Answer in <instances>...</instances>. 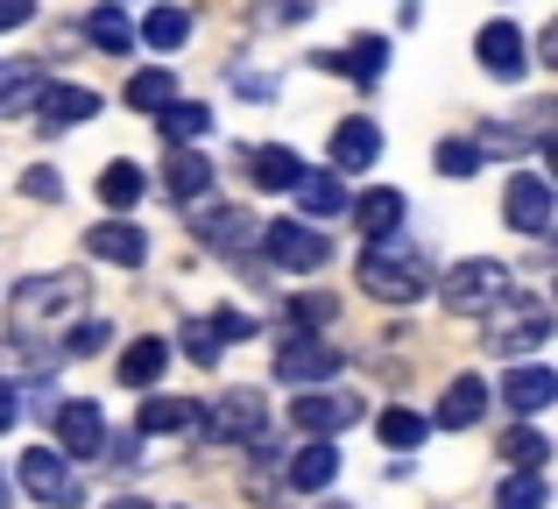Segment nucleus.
I'll use <instances>...</instances> for the list:
<instances>
[{
  "label": "nucleus",
  "mask_w": 558,
  "mask_h": 509,
  "mask_svg": "<svg viewBox=\"0 0 558 509\" xmlns=\"http://www.w3.org/2000/svg\"><path fill=\"white\" fill-rule=\"evenodd\" d=\"M85 312V276L78 269H50V276H28L14 283V304H8V326L14 340H36V332H57Z\"/></svg>",
  "instance_id": "nucleus-1"
},
{
  "label": "nucleus",
  "mask_w": 558,
  "mask_h": 509,
  "mask_svg": "<svg viewBox=\"0 0 558 509\" xmlns=\"http://www.w3.org/2000/svg\"><path fill=\"white\" fill-rule=\"evenodd\" d=\"M361 283H368V298H389V304H417L424 290H432V269H424V255L403 241V227L396 234H375L368 255H361Z\"/></svg>",
  "instance_id": "nucleus-2"
},
{
  "label": "nucleus",
  "mask_w": 558,
  "mask_h": 509,
  "mask_svg": "<svg viewBox=\"0 0 558 509\" xmlns=\"http://www.w3.org/2000/svg\"><path fill=\"white\" fill-rule=\"evenodd\" d=\"M481 318H488V347L495 354H531V347L551 340V312L537 298H523V290H502Z\"/></svg>",
  "instance_id": "nucleus-3"
},
{
  "label": "nucleus",
  "mask_w": 558,
  "mask_h": 509,
  "mask_svg": "<svg viewBox=\"0 0 558 509\" xmlns=\"http://www.w3.org/2000/svg\"><path fill=\"white\" fill-rule=\"evenodd\" d=\"M502 290H517V276L502 269V262H488V255H474V262H452L446 269V312H460V318H481Z\"/></svg>",
  "instance_id": "nucleus-4"
},
{
  "label": "nucleus",
  "mask_w": 558,
  "mask_h": 509,
  "mask_svg": "<svg viewBox=\"0 0 558 509\" xmlns=\"http://www.w3.org/2000/svg\"><path fill=\"white\" fill-rule=\"evenodd\" d=\"M255 249L276 262V269H326L332 262V234H318V227H298V220H276L255 234Z\"/></svg>",
  "instance_id": "nucleus-5"
},
{
  "label": "nucleus",
  "mask_w": 558,
  "mask_h": 509,
  "mask_svg": "<svg viewBox=\"0 0 558 509\" xmlns=\"http://www.w3.org/2000/svg\"><path fill=\"white\" fill-rule=\"evenodd\" d=\"M276 375H283V383H332V375H340V347L318 340L312 326H298V332L276 340Z\"/></svg>",
  "instance_id": "nucleus-6"
},
{
  "label": "nucleus",
  "mask_w": 558,
  "mask_h": 509,
  "mask_svg": "<svg viewBox=\"0 0 558 509\" xmlns=\"http://www.w3.org/2000/svg\"><path fill=\"white\" fill-rule=\"evenodd\" d=\"M191 425H205V439H262V425H269V403L255 397V389H227V397H213Z\"/></svg>",
  "instance_id": "nucleus-7"
},
{
  "label": "nucleus",
  "mask_w": 558,
  "mask_h": 509,
  "mask_svg": "<svg viewBox=\"0 0 558 509\" xmlns=\"http://www.w3.org/2000/svg\"><path fill=\"white\" fill-rule=\"evenodd\" d=\"M22 488H28V496H36L43 509H71V502H78V474H71L64 468V453H50V446H36V453H22Z\"/></svg>",
  "instance_id": "nucleus-8"
},
{
  "label": "nucleus",
  "mask_w": 558,
  "mask_h": 509,
  "mask_svg": "<svg viewBox=\"0 0 558 509\" xmlns=\"http://www.w3.org/2000/svg\"><path fill=\"white\" fill-rule=\"evenodd\" d=\"M99 439H107V411L85 397L57 403V446H64V460H99Z\"/></svg>",
  "instance_id": "nucleus-9"
},
{
  "label": "nucleus",
  "mask_w": 558,
  "mask_h": 509,
  "mask_svg": "<svg viewBox=\"0 0 558 509\" xmlns=\"http://www.w3.org/2000/svg\"><path fill=\"white\" fill-rule=\"evenodd\" d=\"M290 417H298L312 439H340V432L361 417V397H340L332 383H318V397H298V403H290Z\"/></svg>",
  "instance_id": "nucleus-10"
},
{
  "label": "nucleus",
  "mask_w": 558,
  "mask_h": 509,
  "mask_svg": "<svg viewBox=\"0 0 558 509\" xmlns=\"http://www.w3.org/2000/svg\"><path fill=\"white\" fill-rule=\"evenodd\" d=\"M509 227H517V234H551V184L537 178V170H517V178H509Z\"/></svg>",
  "instance_id": "nucleus-11"
},
{
  "label": "nucleus",
  "mask_w": 558,
  "mask_h": 509,
  "mask_svg": "<svg viewBox=\"0 0 558 509\" xmlns=\"http://www.w3.org/2000/svg\"><path fill=\"white\" fill-rule=\"evenodd\" d=\"M474 57H481V71H495V78H523V64H531V57H523V28L517 22H488L474 36Z\"/></svg>",
  "instance_id": "nucleus-12"
},
{
  "label": "nucleus",
  "mask_w": 558,
  "mask_h": 509,
  "mask_svg": "<svg viewBox=\"0 0 558 509\" xmlns=\"http://www.w3.org/2000/svg\"><path fill=\"white\" fill-rule=\"evenodd\" d=\"M85 249H93L99 262H113V269H142V262H149V234L128 227V220H107V227L85 234Z\"/></svg>",
  "instance_id": "nucleus-13"
},
{
  "label": "nucleus",
  "mask_w": 558,
  "mask_h": 509,
  "mask_svg": "<svg viewBox=\"0 0 558 509\" xmlns=\"http://www.w3.org/2000/svg\"><path fill=\"white\" fill-rule=\"evenodd\" d=\"M481 411H488V383H481V375H452V389L438 397L432 425L438 432H466V425H481Z\"/></svg>",
  "instance_id": "nucleus-14"
},
{
  "label": "nucleus",
  "mask_w": 558,
  "mask_h": 509,
  "mask_svg": "<svg viewBox=\"0 0 558 509\" xmlns=\"http://www.w3.org/2000/svg\"><path fill=\"white\" fill-rule=\"evenodd\" d=\"M36 113H43V128H78V121H93V113H99V93H85V85H50V78H43Z\"/></svg>",
  "instance_id": "nucleus-15"
},
{
  "label": "nucleus",
  "mask_w": 558,
  "mask_h": 509,
  "mask_svg": "<svg viewBox=\"0 0 558 509\" xmlns=\"http://www.w3.org/2000/svg\"><path fill=\"white\" fill-rule=\"evenodd\" d=\"M375 149H381V128L368 113H347V121L332 128V170H368Z\"/></svg>",
  "instance_id": "nucleus-16"
},
{
  "label": "nucleus",
  "mask_w": 558,
  "mask_h": 509,
  "mask_svg": "<svg viewBox=\"0 0 558 509\" xmlns=\"http://www.w3.org/2000/svg\"><path fill=\"white\" fill-rule=\"evenodd\" d=\"M502 403H509V411H523V417L551 411V403H558V375L551 368H509L502 375Z\"/></svg>",
  "instance_id": "nucleus-17"
},
{
  "label": "nucleus",
  "mask_w": 558,
  "mask_h": 509,
  "mask_svg": "<svg viewBox=\"0 0 558 509\" xmlns=\"http://www.w3.org/2000/svg\"><path fill=\"white\" fill-rule=\"evenodd\" d=\"M312 64H318V71H347V78L375 85V78H381V64H389V43H381V36H361L354 50H318Z\"/></svg>",
  "instance_id": "nucleus-18"
},
{
  "label": "nucleus",
  "mask_w": 558,
  "mask_h": 509,
  "mask_svg": "<svg viewBox=\"0 0 558 509\" xmlns=\"http://www.w3.org/2000/svg\"><path fill=\"white\" fill-rule=\"evenodd\" d=\"M255 234H262V227L247 220V213H233V206H219V213H198V241H205V249H219V255H241V249H255Z\"/></svg>",
  "instance_id": "nucleus-19"
},
{
  "label": "nucleus",
  "mask_w": 558,
  "mask_h": 509,
  "mask_svg": "<svg viewBox=\"0 0 558 509\" xmlns=\"http://www.w3.org/2000/svg\"><path fill=\"white\" fill-rule=\"evenodd\" d=\"M332 474H340V446H332V439L298 446V460H290V488H298V496H318V488H332Z\"/></svg>",
  "instance_id": "nucleus-20"
},
{
  "label": "nucleus",
  "mask_w": 558,
  "mask_h": 509,
  "mask_svg": "<svg viewBox=\"0 0 558 509\" xmlns=\"http://www.w3.org/2000/svg\"><path fill=\"white\" fill-rule=\"evenodd\" d=\"M290 192L304 198V213H312V220H332V213H347L340 170H298V184H290Z\"/></svg>",
  "instance_id": "nucleus-21"
},
{
  "label": "nucleus",
  "mask_w": 558,
  "mask_h": 509,
  "mask_svg": "<svg viewBox=\"0 0 558 509\" xmlns=\"http://www.w3.org/2000/svg\"><path fill=\"white\" fill-rule=\"evenodd\" d=\"M347 206H354V220L368 227V241H375V234H396V227H403V192H396V184H375V192L347 198Z\"/></svg>",
  "instance_id": "nucleus-22"
},
{
  "label": "nucleus",
  "mask_w": 558,
  "mask_h": 509,
  "mask_svg": "<svg viewBox=\"0 0 558 509\" xmlns=\"http://www.w3.org/2000/svg\"><path fill=\"white\" fill-rule=\"evenodd\" d=\"M163 184L178 198H205V192H213V163H205L198 149H170L163 156Z\"/></svg>",
  "instance_id": "nucleus-23"
},
{
  "label": "nucleus",
  "mask_w": 558,
  "mask_h": 509,
  "mask_svg": "<svg viewBox=\"0 0 558 509\" xmlns=\"http://www.w3.org/2000/svg\"><path fill=\"white\" fill-rule=\"evenodd\" d=\"M163 368H170V340H135V347L121 354V383H128V389L163 383Z\"/></svg>",
  "instance_id": "nucleus-24"
},
{
  "label": "nucleus",
  "mask_w": 558,
  "mask_h": 509,
  "mask_svg": "<svg viewBox=\"0 0 558 509\" xmlns=\"http://www.w3.org/2000/svg\"><path fill=\"white\" fill-rule=\"evenodd\" d=\"M156 128H163L170 142H198L205 128H213V107H198V99H163V107H156Z\"/></svg>",
  "instance_id": "nucleus-25"
},
{
  "label": "nucleus",
  "mask_w": 558,
  "mask_h": 509,
  "mask_svg": "<svg viewBox=\"0 0 558 509\" xmlns=\"http://www.w3.org/2000/svg\"><path fill=\"white\" fill-rule=\"evenodd\" d=\"M142 192H149V178H142V170L135 163H107V170H99V206H113V213H128V206H135V198Z\"/></svg>",
  "instance_id": "nucleus-26"
},
{
  "label": "nucleus",
  "mask_w": 558,
  "mask_h": 509,
  "mask_svg": "<svg viewBox=\"0 0 558 509\" xmlns=\"http://www.w3.org/2000/svg\"><path fill=\"white\" fill-rule=\"evenodd\" d=\"M43 93V71L36 64H0V113H28Z\"/></svg>",
  "instance_id": "nucleus-27"
},
{
  "label": "nucleus",
  "mask_w": 558,
  "mask_h": 509,
  "mask_svg": "<svg viewBox=\"0 0 558 509\" xmlns=\"http://www.w3.org/2000/svg\"><path fill=\"white\" fill-rule=\"evenodd\" d=\"M247 163H255V184H262V192H290V184H298V149H255V156H247Z\"/></svg>",
  "instance_id": "nucleus-28"
},
{
  "label": "nucleus",
  "mask_w": 558,
  "mask_h": 509,
  "mask_svg": "<svg viewBox=\"0 0 558 509\" xmlns=\"http://www.w3.org/2000/svg\"><path fill=\"white\" fill-rule=\"evenodd\" d=\"M375 432H381V446H396V453H410V446H424V432H432V425H424L417 411H403V403H389V411L375 417Z\"/></svg>",
  "instance_id": "nucleus-29"
},
{
  "label": "nucleus",
  "mask_w": 558,
  "mask_h": 509,
  "mask_svg": "<svg viewBox=\"0 0 558 509\" xmlns=\"http://www.w3.org/2000/svg\"><path fill=\"white\" fill-rule=\"evenodd\" d=\"M85 36H93L107 57H121L128 43H135V28H128V14H121V8H93V14H85Z\"/></svg>",
  "instance_id": "nucleus-30"
},
{
  "label": "nucleus",
  "mask_w": 558,
  "mask_h": 509,
  "mask_svg": "<svg viewBox=\"0 0 558 509\" xmlns=\"http://www.w3.org/2000/svg\"><path fill=\"white\" fill-rule=\"evenodd\" d=\"M495 509H545V468H517L502 482V496H495Z\"/></svg>",
  "instance_id": "nucleus-31"
},
{
  "label": "nucleus",
  "mask_w": 558,
  "mask_h": 509,
  "mask_svg": "<svg viewBox=\"0 0 558 509\" xmlns=\"http://www.w3.org/2000/svg\"><path fill=\"white\" fill-rule=\"evenodd\" d=\"M163 99H178V78H170V71H135V78H128V107L135 113H156Z\"/></svg>",
  "instance_id": "nucleus-32"
},
{
  "label": "nucleus",
  "mask_w": 558,
  "mask_h": 509,
  "mask_svg": "<svg viewBox=\"0 0 558 509\" xmlns=\"http://www.w3.org/2000/svg\"><path fill=\"white\" fill-rule=\"evenodd\" d=\"M184 36H191V14L184 8H156L149 22H142V43H149V50H178Z\"/></svg>",
  "instance_id": "nucleus-33"
},
{
  "label": "nucleus",
  "mask_w": 558,
  "mask_h": 509,
  "mask_svg": "<svg viewBox=\"0 0 558 509\" xmlns=\"http://www.w3.org/2000/svg\"><path fill=\"white\" fill-rule=\"evenodd\" d=\"M191 403L184 397H142V432H184L191 425Z\"/></svg>",
  "instance_id": "nucleus-34"
},
{
  "label": "nucleus",
  "mask_w": 558,
  "mask_h": 509,
  "mask_svg": "<svg viewBox=\"0 0 558 509\" xmlns=\"http://www.w3.org/2000/svg\"><path fill=\"white\" fill-rule=\"evenodd\" d=\"M502 460H509V468H545V460H551L545 432H531V425H523V432H509V439H502Z\"/></svg>",
  "instance_id": "nucleus-35"
},
{
  "label": "nucleus",
  "mask_w": 558,
  "mask_h": 509,
  "mask_svg": "<svg viewBox=\"0 0 558 509\" xmlns=\"http://www.w3.org/2000/svg\"><path fill=\"white\" fill-rule=\"evenodd\" d=\"M290 318H298V326H332V318H340V298H326V290H304V298H290Z\"/></svg>",
  "instance_id": "nucleus-36"
},
{
  "label": "nucleus",
  "mask_w": 558,
  "mask_h": 509,
  "mask_svg": "<svg viewBox=\"0 0 558 509\" xmlns=\"http://www.w3.org/2000/svg\"><path fill=\"white\" fill-rule=\"evenodd\" d=\"M438 170H446V178H474L481 149H474V142H438Z\"/></svg>",
  "instance_id": "nucleus-37"
},
{
  "label": "nucleus",
  "mask_w": 558,
  "mask_h": 509,
  "mask_svg": "<svg viewBox=\"0 0 558 509\" xmlns=\"http://www.w3.org/2000/svg\"><path fill=\"white\" fill-rule=\"evenodd\" d=\"M184 354L198 361V368H213V361H219V332L205 326V318H191V326H184Z\"/></svg>",
  "instance_id": "nucleus-38"
},
{
  "label": "nucleus",
  "mask_w": 558,
  "mask_h": 509,
  "mask_svg": "<svg viewBox=\"0 0 558 509\" xmlns=\"http://www.w3.org/2000/svg\"><path fill=\"white\" fill-rule=\"evenodd\" d=\"M312 14V0H262V22L269 28H290V22H304Z\"/></svg>",
  "instance_id": "nucleus-39"
},
{
  "label": "nucleus",
  "mask_w": 558,
  "mask_h": 509,
  "mask_svg": "<svg viewBox=\"0 0 558 509\" xmlns=\"http://www.w3.org/2000/svg\"><path fill=\"white\" fill-rule=\"evenodd\" d=\"M22 192H28V198H50V206H57V198H64V178H57V170H28Z\"/></svg>",
  "instance_id": "nucleus-40"
},
{
  "label": "nucleus",
  "mask_w": 558,
  "mask_h": 509,
  "mask_svg": "<svg viewBox=\"0 0 558 509\" xmlns=\"http://www.w3.org/2000/svg\"><path fill=\"white\" fill-rule=\"evenodd\" d=\"M205 326L219 332V347H233V340H247V332H255V326H247L241 312H213V318H205Z\"/></svg>",
  "instance_id": "nucleus-41"
},
{
  "label": "nucleus",
  "mask_w": 558,
  "mask_h": 509,
  "mask_svg": "<svg viewBox=\"0 0 558 509\" xmlns=\"http://www.w3.org/2000/svg\"><path fill=\"white\" fill-rule=\"evenodd\" d=\"M107 340H113V326H99V318H85V326H78V340H71V354H99Z\"/></svg>",
  "instance_id": "nucleus-42"
},
{
  "label": "nucleus",
  "mask_w": 558,
  "mask_h": 509,
  "mask_svg": "<svg viewBox=\"0 0 558 509\" xmlns=\"http://www.w3.org/2000/svg\"><path fill=\"white\" fill-rule=\"evenodd\" d=\"M14 417H22V389L0 383V432H14Z\"/></svg>",
  "instance_id": "nucleus-43"
},
{
  "label": "nucleus",
  "mask_w": 558,
  "mask_h": 509,
  "mask_svg": "<svg viewBox=\"0 0 558 509\" xmlns=\"http://www.w3.org/2000/svg\"><path fill=\"white\" fill-rule=\"evenodd\" d=\"M36 14V0H0V28H22Z\"/></svg>",
  "instance_id": "nucleus-44"
},
{
  "label": "nucleus",
  "mask_w": 558,
  "mask_h": 509,
  "mask_svg": "<svg viewBox=\"0 0 558 509\" xmlns=\"http://www.w3.org/2000/svg\"><path fill=\"white\" fill-rule=\"evenodd\" d=\"M107 509H149V502H135V496H121V502H107Z\"/></svg>",
  "instance_id": "nucleus-45"
},
{
  "label": "nucleus",
  "mask_w": 558,
  "mask_h": 509,
  "mask_svg": "<svg viewBox=\"0 0 558 509\" xmlns=\"http://www.w3.org/2000/svg\"><path fill=\"white\" fill-rule=\"evenodd\" d=\"M8 496H14V488H8V474H0V509H8Z\"/></svg>",
  "instance_id": "nucleus-46"
}]
</instances>
